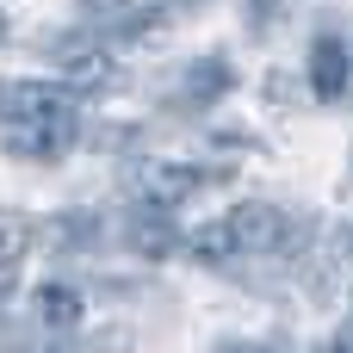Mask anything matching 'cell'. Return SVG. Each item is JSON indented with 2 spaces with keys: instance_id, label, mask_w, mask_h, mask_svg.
I'll list each match as a JSON object with an SVG mask.
<instances>
[{
  "instance_id": "6da1fadb",
  "label": "cell",
  "mask_w": 353,
  "mask_h": 353,
  "mask_svg": "<svg viewBox=\"0 0 353 353\" xmlns=\"http://www.w3.org/2000/svg\"><path fill=\"white\" fill-rule=\"evenodd\" d=\"M223 230H230L236 254H298V248H304V217H292V211H279V205H267V199L236 205V211L223 217Z\"/></svg>"
},
{
  "instance_id": "7a4b0ae2",
  "label": "cell",
  "mask_w": 353,
  "mask_h": 353,
  "mask_svg": "<svg viewBox=\"0 0 353 353\" xmlns=\"http://www.w3.org/2000/svg\"><path fill=\"white\" fill-rule=\"evenodd\" d=\"M74 118V93L62 81H0V124L31 130V124H62Z\"/></svg>"
},
{
  "instance_id": "3957f363",
  "label": "cell",
  "mask_w": 353,
  "mask_h": 353,
  "mask_svg": "<svg viewBox=\"0 0 353 353\" xmlns=\"http://www.w3.org/2000/svg\"><path fill=\"white\" fill-rule=\"evenodd\" d=\"M211 180H230V168H192V161H137V174H130V186H137V199L143 205H161V211H174V205H186L192 192H205Z\"/></svg>"
},
{
  "instance_id": "277c9868",
  "label": "cell",
  "mask_w": 353,
  "mask_h": 353,
  "mask_svg": "<svg viewBox=\"0 0 353 353\" xmlns=\"http://www.w3.org/2000/svg\"><path fill=\"white\" fill-rule=\"evenodd\" d=\"M168 12H174V0H161V6H149V0H81V25L112 31V37H143Z\"/></svg>"
},
{
  "instance_id": "5b68a950",
  "label": "cell",
  "mask_w": 353,
  "mask_h": 353,
  "mask_svg": "<svg viewBox=\"0 0 353 353\" xmlns=\"http://www.w3.org/2000/svg\"><path fill=\"white\" fill-rule=\"evenodd\" d=\"M236 87V68H230V56H199L192 68H180V87H174V99L186 105V112H211L223 93Z\"/></svg>"
},
{
  "instance_id": "8992f818",
  "label": "cell",
  "mask_w": 353,
  "mask_h": 353,
  "mask_svg": "<svg viewBox=\"0 0 353 353\" xmlns=\"http://www.w3.org/2000/svg\"><path fill=\"white\" fill-rule=\"evenodd\" d=\"M124 242L143 254V261H168L174 248H180V230H174V211H161V205H137L130 217H124Z\"/></svg>"
},
{
  "instance_id": "52a82bcc",
  "label": "cell",
  "mask_w": 353,
  "mask_h": 353,
  "mask_svg": "<svg viewBox=\"0 0 353 353\" xmlns=\"http://www.w3.org/2000/svg\"><path fill=\"white\" fill-rule=\"evenodd\" d=\"M347 87H353L347 43H341L335 31H316V43H310V93H316V99H341Z\"/></svg>"
},
{
  "instance_id": "ba28073f",
  "label": "cell",
  "mask_w": 353,
  "mask_h": 353,
  "mask_svg": "<svg viewBox=\"0 0 353 353\" xmlns=\"http://www.w3.org/2000/svg\"><path fill=\"white\" fill-rule=\"evenodd\" d=\"M81 137V118H62V124H31V130H6V155L19 161H62Z\"/></svg>"
},
{
  "instance_id": "9c48e42d",
  "label": "cell",
  "mask_w": 353,
  "mask_h": 353,
  "mask_svg": "<svg viewBox=\"0 0 353 353\" xmlns=\"http://www.w3.org/2000/svg\"><path fill=\"white\" fill-rule=\"evenodd\" d=\"M56 68H62V87H68V93H99V87H112V56L93 50V43H62V50H56Z\"/></svg>"
},
{
  "instance_id": "30bf717a",
  "label": "cell",
  "mask_w": 353,
  "mask_h": 353,
  "mask_svg": "<svg viewBox=\"0 0 353 353\" xmlns=\"http://www.w3.org/2000/svg\"><path fill=\"white\" fill-rule=\"evenodd\" d=\"M81 292L74 285H62V279H50V285H37V298H31V316L50 329V335H74L81 329Z\"/></svg>"
},
{
  "instance_id": "8fae6325",
  "label": "cell",
  "mask_w": 353,
  "mask_h": 353,
  "mask_svg": "<svg viewBox=\"0 0 353 353\" xmlns=\"http://www.w3.org/2000/svg\"><path fill=\"white\" fill-rule=\"evenodd\" d=\"M25 242H31V230H25V223H19L12 211H0V267H19Z\"/></svg>"
},
{
  "instance_id": "7c38bea8",
  "label": "cell",
  "mask_w": 353,
  "mask_h": 353,
  "mask_svg": "<svg viewBox=\"0 0 353 353\" xmlns=\"http://www.w3.org/2000/svg\"><path fill=\"white\" fill-rule=\"evenodd\" d=\"M273 12H279V0H248V31H267Z\"/></svg>"
},
{
  "instance_id": "4fadbf2b",
  "label": "cell",
  "mask_w": 353,
  "mask_h": 353,
  "mask_svg": "<svg viewBox=\"0 0 353 353\" xmlns=\"http://www.w3.org/2000/svg\"><path fill=\"white\" fill-rule=\"evenodd\" d=\"M316 353H353V323H347V329H341V335H329V341H323V347H316Z\"/></svg>"
},
{
  "instance_id": "5bb4252c",
  "label": "cell",
  "mask_w": 353,
  "mask_h": 353,
  "mask_svg": "<svg viewBox=\"0 0 353 353\" xmlns=\"http://www.w3.org/2000/svg\"><path fill=\"white\" fill-rule=\"evenodd\" d=\"M12 285H19V267H0V304L12 298Z\"/></svg>"
},
{
  "instance_id": "9a60e30c",
  "label": "cell",
  "mask_w": 353,
  "mask_h": 353,
  "mask_svg": "<svg viewBox=\"0 0 353 353\" xmlns=\"http://www.w3.org/2000/svg\"><path fill=\"white\" fill-rule=\"evenodd\" d=\"M217 353H273V347H254V341H230V347H217Z\"/></svg>"
},
{
  "instance_id": "2e32d148",
  "label": "cell",
  "mask_w": 353,
  "mask_h": 353,
  "mask_svg": "<svg viewBox=\"0 0 353 353\" xmlns=\"http://www.w3.org/2000/svg\"><path fill=\"white\" fill-rule=\"evenodd\" d=\"M0 31H6V19H0Z\"/></svg>"
},
{
  "instance_id": "e0dca14e",
  "label": "cell",
  "mask_w": 353,
  "mask_h": 353,
  "mask_svg": "<svg viewBox=\"0 0 353 353\" xmlns=\"http://www.w3.org/2000/svg\"><path fill=\"white\" fill-rule=\"evenodd\" d=\"M347 62H353V56H347Z\"/></svg>"
}]
</instances>
